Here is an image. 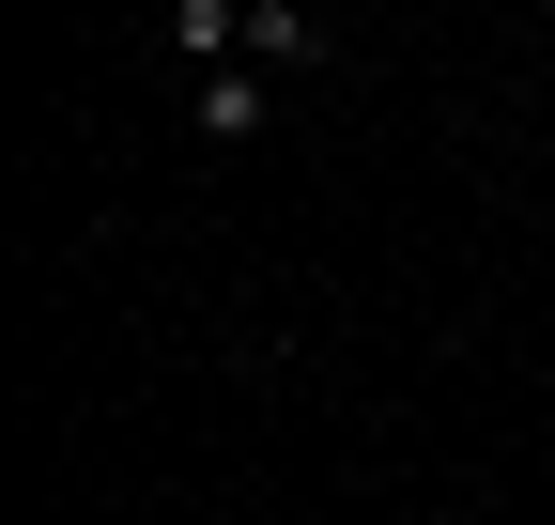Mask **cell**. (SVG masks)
<instances>
[{"instance_id": "cell-3", "label": "cell", "mask_w": 555, "mask_h": 525, "mask_svg": "<svg viewBox=\"0 0 555 525\" xmlns=\"http://www.w3.org/2000/svg\"><path fill=\"white\" fill-rule=\"evenodd\" d=\"M525 525H555V510H525Z\"/></svg>"}, {"instance_id": "cell-2", "label": "cell", "mask_w": 555, "mask_h": 525, "mask_svg": "<svg viewBox=\"0 0 555 525\" xmlns=\"http://www.w3.org/2000/svg\"><path fill=\"white\" fill-rule=\"evenodd\" d=\"M185 124H201L217 155H232V140H262V62H232V78H201V93H185Z\"/></svg>"}, {"instance_id": "cell-1", "label": "cell", "mask_w": 555, "mask_h": 525, "mask_svg": "<svg viewBox=\"0 0 555 525\" xmlns=\"http://www.w3.org/2000/svg\"><path fill=\"white\" fill-rule=\"evenodd\" d=\"M247 62H262V78L324 62V16H309V0H247Z\"/></svg>"}]
</instances>
